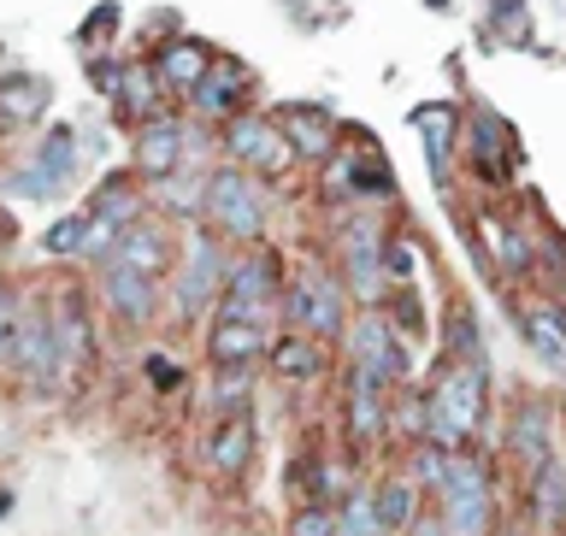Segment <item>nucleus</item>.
Instances as JSON below:
<instances>
[{"mask_svg":"<svg viewBox=\"0 0 566 536\" xmlns=\"http://www.w3.org/2000/svg\"><path fill=\"white\" fill-rule=\"evenodd\" d=\"M95 295H101V307L118 318V325H154V313H159V301H166V290H159V277H142V272H95Z\"/></svg>","mask_w":566,"mask_h":536,"instance_id":"20","label":"nucleus"},{"mask_svg":"<svg viewBox=\"0 0 566 536\" xmlns=\"http://www.w3.org/2000/svg\"><path fill=\"white\" fill-rule=\"evenodd\" d=\"M212 71V53L195 42V35H177V42H166L154 53V77H159V88H166V95H195V88H201V77Z\"/></svg>","mask_w":566,"mask_h":536,"instance_id":"26","label":"nucleus"},{"mask_svg":"<svg viewBox=\"0 0 566 536\" xmlns=\"http://www.w3.org/2000/svg\"><path fill=\"white\" fill-rule=\"evenodd\" d=\"M248 71L237 60H212V71L201 77V88L189 95V113L201 124H230L237 113H248Z\"/></svg>","mask_w":566,"mask_h":536,"instance_id":"21","label":"nucleus"},{"mask_svg":"<svg viewBox=\"0 0 566 536\" xmlns=\"http://www.w3.org/2000/svg\"><path fill=\"white\" fill-rule=\"evenodd\" d=\"M384 272H389V283H396V290H407V283L419 277V254H413V242H407V237H389Z\"/></svg>","mask_w":566,"mask_h":536,"instance_id":"42","label":"nucleus"},{"mask_svg":"<svg viewBox=\"0 0 566 536\" xmlns=\"http://www.w3.org/2000/svg\"><path fill=\"white\" fill-rule=\"evenodd\" d=\"M460 148H467L472 177L490 189H507L513 171H520V130L502 113H490V106H472L467 113V141Z\"/></svg>","mask_w":566,"mask_h":536,"instance_id":"10","label":"nucleus"},{"mask_svg":"<svg viewBox=\"0 0 566 536\" xmlns=\"http://www.w3.org/2000/svg\"><path fill=\"white\" fill-rule=\"evenodd\" d=\"M336 536H389V525L378 519V495H371V484L348 490L343 502H336Z\"/></svg>","mask_w":566,"mask_h":536,"instance_id":"35","label":"nucleus"},{"mask_svg":"<svg viewBox=\"0 0 566 536\" xmlns=\"http://www.w3.org/2000/svg\"><path fill=\"white\" fill-rule=\"evenodd\" d=\"M502 536H543V530H531V525H513V530H502Z\"/></svg>","mask_w":566,"mask_h":536,"instance_id":"46","label":"nucleus"},{"mask_svg":"<svg viewBox=\"0 0 566 536\" xmlns=\"http://www.w3.org/2000/svg\"><path fill=\"white\" fill-rule=\"evenodd\" d=\"M460 124H467V113H460L454 101L413 106V130L424 136V166H431V183H437L442 201L454 195V141H460Z\"/></svg>","mask_w":566,"mask_h":536,"instance_id":"17","label":"nucleus"},{"mask_svg":"<svg viewBox=\"0 0 566 536\" xmlns=\"http://www.w3.org/2000/svg\"><path fill=\"white\" fill-rule=\"evenodd\" d=\"M277 336L260 325H242V318H207V360L212 366H260L272 354Z\"/></svg>","mask_w":566,"mask_h":536,"instance_id":"23","label":"nucleus"},{"mask_svg":"<svg viewBox=\"0 0 566 536\" xmlns=\"http://www.w3.org/2000/svg\"><path fill=\"white\" fill-rule=\"evenodd\" d=\"M283 290H290V265H283V254L272 242L237 248L212 318H242V325H260V330L283 336Z\"/></svg>","mask_w":566,"mask_h":536,"instance_id":"2","label":"nucleus"},{"mask_svg":"<svg viewBox=\"0 0 566 536\" xmlns=\"http://www.w3.org/2000/svg\"><path fill=\"white\" fill-rule=\"evenodd\" d=\"M201 224L212 230V237H224L230 248H254V242H265L272 207H265L260 177H248V171H237V166H212Z\"/></svg>","mask_w":566,"mask_h":536,"instance_id":"5","label":"nucleus"},{"mask_svg":"<svg viewBox=\"0 0 566 536\" xmlns=\"http://www.w3.org/2000/svg\"><path fill=\"white\" fill-rule=\"evenodd\" d=\"M525 513H531V530L566 536V460L525 477Z\"/></svg>","mask_w":566,"mask_h":536,"instance_id":"27","label":"nucleus"},{"mask_svg":"<svg viewBox=\"0 0 566 536\" xmlns=\"http://www.w3.org/2000/svg\"><path fill=\"white\" fill-rule=\"evenodd\" d=\"M371 495H378V519L389 525V536H407V525L424 513V495L407 472H384L378 484H371Z\"/></svg>","mask_w":566,"mask_h":536,"instance_id":"31","label":"nucleus"},{"mask_svg":"<svg viewBox=\"0 0 566 536\" xmlns=\"http://www.w3.org/2000/svg\"><path fill=\"white\" fill-rule=\"evenodd\" d=\"M18 318H24V301L12 295V283H0V371H12L18 360Z\"/></svg>","mask_w":566,"mask_h":536,"instance_id":"40","label":"nucleus"},{"mask_svg":"<svg viewBox=\"0 0 566 536\" xmlns=\"http://www.w3.org/2000/svg\"><path fill=\"white\" fill-rule=\"evenodd\" d=\"M478 230H484V254H490V265L502 277H513V283H531L537 277V237H531V230L520 224V219H502V212L495 207H478Z\"/></svg>","mask_w":566,"mask_h":536,"instance_id":"18","label":"nucleus"},{"mask_svg":"<svg viewBox=\"0 0 566 536\" xmlns=\"http://www.w3.org/2000/svg\"><path fill=\"white\" fill-rule=\"evenodd\" d=\"M424 7H449V0H424Z\"/></svg>","mask_w":566,"mask_h":536,"instance_id":"47","label":"nucleus"},{"mask_svg":"<svg viewBox=\"0 0 566 536\" xmlns=\"http://www.w3.org/2000/svg\"><path fill=\"white\" fill-rule=\"evenodd\" d=\"M343 366H360L384 383H413V343H401V330L384 313H354V325L343 336Z\"/></svg>","mask_w":566,"mask_h":536,"instance_id":"9","label":"nucleus"},{"mask_svg":"<svg viewBox=\"0 0 566 536\" xmlns=\"http://www.w3.org/2000/svg\"><path fill=\"white\" fill-rule=\"evenodd\" d=\"M48 313H53V330H60V354H65V371L71 366H83L88 354H95V336H88V301L77 290H60L48 301Z\"/></svg>","mask_w":566,"mask_h":536,"instance_id":"30","label":"nucleus"},{"mask_svg":"<svg viewBox=\"0 0 566 536\" xmlns=\"http://www.w3.org/2000/svg\"><path fill=\"white\" fill-rule=\"evenodd\" d=\"M12 371L30 389H48L53 378H65V354H60V330H53L48 301H24V318H18V360Z\"/></svg>","mask_w":566,"mask_h":536,"instance_id":"15","label":"nucleus"},{"mask_svg":"<svg viewBox=\"0 0 566 536\" xmlns=\"http://www.w3.org/2000/svg\"><path fill=\"white\" fill-rule=\"evenodd\" d=\"M272 118L283 124L295 159H318V166H331V159H336V130H343V124H336L331 101H283Z\"/></svg>","mask_w":566,"mask_h":536,"instance_id":"19","label":"nucleus"},{"mask_svg":"<svg viewBox=\"0 0 566 536\" xmlns=\"http://www.w3.org/2000/svg\"><path fill=\"white\" fill-rule=\"evenodd\" d=\"M83 212L101 219V224H113V230H130L136 219H148V189H142L136 171H113V177L95 183V195H88Z\"/></svg>","mask_w":566,"mask_h":536,"instance_id":"24","label":"nucleus"},{"mask_svg":"<svg viewBox=\"0 0 566 536\" xmlns=\"http://www.w3.org/2000/svg\"><path fill=\"white\" fill-rule=\"evenodd\" d=\"M7 513H12V490H0V519H7Z\"/></svg>","mask_w":566,"mask_h":536,"instance_id":"45","label":"nucleus"},{"mask_svg":"<svg viewBox=\"0 0 566 536\" xmlns=\"http://www.w3.org/2000/svg\"><path fill=\"white\" fill-rule=\"evenodd\" d=\"M230 254H237V248L224 237H212L207 224H195L189 260L171 283V313L177 318H212V307H219V295H224V277H230Z\"/></svg>","mask_w":566,"mask_h":536,"instance_id":"7","label":"nucleus"},{"mask_svg":"<svg viewBox=\"0 0 566 536\" xmlns=\"http://www.w3.org/2000/svg\"><path fill=\"white\" fill-rule=\"evenodd\" d=\"M507 454L513 466H520L525 477L555 466L560 460V437H555V407H548L543 396H520L507 407Z\"/></svg>","mask_w":566,"mask_h":536,"instance_id":"13","label":"nucleus"},{"mask_svg":"<svg viewBox=\"0 0 566 536\" xmlns=\"http://www.w3.org/2000/svg\"><path fill=\"white\" fill-rule=\"evenodd\" d=\"M336 396H343V437L354 454H371L389 442V407H396V383L371 378L360 366H343L336 378Z\"/></svg>","mask_w":566,"mask_h":536,"instance_id":"8","label":"nucleus"},{"mask_svg":"<svg viewBox=\"0 0 566 536\" xmlns=\"http://www.w3.org/2000/svg\"><path fill=\"white\" fill-rule=\"evenodd\" d=\"M83 248H88V212H65V219H53L42 230L48 260H83Z\"/></svg>","mask_w":566,"mask_h":536,"instance_id":"38","label":"nucleus"},{"mask_svg":"<svg viewBox=\"0 0 566 536\" xmlns=\"http://www.w3.org/2000/svg\"><path fill=\"white\" fill-rule=\"evenodd\" d=\"M431 513L449 536H495V519H502V502H495V472L490 460L467 449L449 460V477H442V490L431 495Z\"/></svg>","mask_w":566,"mask_h":536,"instance_id":"4","label":"nucleus"},{"mask_svg":"<svg viewBox=\"0 0 566 536\" xmlns=\"http://www.w3.org/2000/svg\"><path fill=\"white\" fill-rule=\"evenodd\" d=\"M53 101V83L35 77V71H12L0 77V130H18V124H35Z\"/></svg>","mask_w":566,"mask_h":536,"instance_id":"29","label":"nucleus"},{"mask_svg":"<svg viewBox=\"0 0 566 536\" xmlns=\"http://www.w3.org/2000/svg\"><path fill=\"white\" fill-rule=\"evenodd\" d=\"M449 460H454V454H442L437 442H419V449H407V466H401V472L419 484V495H437L442 477H449Z\"/></svg>","mask_w":566,"mask_h":536,"instance_id":"39","label":"nucleus"},{"mask_svg":"<svg viewBox=\"0 0 566 536\" xmlns=\"http://www.w3.org/2000/svg\"><path fill=\"white\" fill-rule=\"evenodd\" d=\"M384 318L401 330V343H431V318H424V301H419V283H407L384 301Z\"/></svg>","mask_w":566,"mask_h":536,"instance_id":"37","label":"nucleus"},{"mask_svg":"<svg viewBox=\"0 0 566 536\" xmlns=\"http://www.w3.org/2000/svg\"><path fill=\"white\" fill-rule=\"evenodd\" d=\"M389 437H401L407 449H419L431 437V401H424V383H401L396 407H389Z\"/></svg>","mask_w":566,"mask_h":536,"instance_id":"33","label":"nucleus"},{"mask_svg":"<svg viewBox=\"0 0 566 536\" xmlns=\"http://www.w3.org/2000/svg\"><path fill=\"white\" fill-rule=\"evenodd\" d=\"M442 360H454V366H490L484 325H478V307H472L467 295H454L449 313H442Z\"/></svg>","mask_w":566,"mask_h":536,"instance_id":"28","label":"nucleus"},{"mask_svg":"<svg viewBox=\"0 0 566 536\" xmlns=\"http://www.w3.org/2000/svg\"><path fill=\"white\" fill-rule=\"evenodd\" d=\"M283 536H336V507H325V502H301L290 519H283Z\"/></svg>","mask_w":566,"mask_h":536,"instance_id":"41","label":"nucleus"},{"mask_svg":"<svg viewBox=\"0 0 566 536\" xmlns=\"http://www.w3.org/2000/svg\"><path fill=\"white\" fill-rule=\"evenodd\" d=\"M424 401H431V437L442 454H467L478 449L490 424V366H454L437 354V378L424 383Z\"/></svg>","mask_w":566,"mask_h":536,"instance_id":"1","label":"nucleus"},{"mask_svg":"<svg viewBox=\"0 0 566 536\" xmlns=\"http://www.w3.org/2000/svg\"><path fill=\"white\" fill-rule=\"evenodd\" d=\"M189 141H201V130H195L189 118H177V113H154L148 124H136V141H130V171L142 177V183H166V177L184 171Z\"/></svg>","mask_w":566,"mask_h":536,"instance_id":"11","label":"nucleus"},{"mask_svg":"<svg viewBox=\"0 0 566 536\" xmlns=\"http://www.w3.org/2000/svg\"><path fill=\"white\" fill-rule=\"evenodd\" d=\"M207 177H212V171H195V177L177 171V177H166V183L154 189V201L166 207L171 219H195V224H201V207H207Z\"/></svg>","mask_w":566,"mask_h":536,"instance_id":"36","label":"nucleus"},{"mask_svg":"<svg viewBox=\"0 0 566 536\" xmlns=\"http://www.w3.org/2000/svg\"><path fill=\"white\" fill-rule=\"evenodd\" d=\"M142 371H148V383L159 389V396H171V389L189 378V371L177 366V360H166V354H142Z\"/></svg>","mask_w":566,"mask_h":536,"instance_id":"43","label":"nucleus"},{"mask_svg":"<svg viewBox=\"0 0 566 536\" xmlns=\"http://www.w3.org/2000/svg\"><path fill=\"white\" fill-rule=\"evenodd\" d=\"M118 113L124 118H136V124H148L159 113V77H154V65H124V83H118Z\"/></svg>","mask_w":566,"mask_h":536,"instance_id":"34","label":"nucleus"},{"mask_svg":"<svg viewBox=\"0 0 566 536\" xmlns=\"http://www.w3.org/2000/svg\"><path fill=\"white\" fill-rule=\"evenodd\" d=\"M354 325V301L343 290V272H331L325 260H307L290 272V290H283V330L313 336L325 348H343V336Z\"/></svg>","mask_w":566,"mask_h":536,"instance_id":"3","label":"nucleus"},{"mask_svg":"<svg viewBox=\"0 0 566 536\" xmlns=\"http://www.w3.org/2000/svg\"><path fill=\"white\" fill-rule=\"evenodd\" d=\"M219 166H237L248 177H260V183H283L301 159L272 113H237L219 130Z\"/></svg>","mask_w":566,"mask_h":536,"instance_id":"6","label":"nucleus"},{"mask_svg":"<svg viewBox=\"0 0 566 536\" xmlns=\"http://www.w3.org/2000/svg\"><path fill=\"white\" fill-rule=\"evenodd\" d=\"M254 378H260V366H212V383H207L212 419L248 413V401H254Z\"/></svg>","mask_w":566,"mask_h":536,"instance_id":"32","label":"nucleus"},{"mask_svg":"<svg viewBox=\"0 0 566 536\" xmlns=\"http://www.w3.org/2000/svg\"><path fill=\"white\" fill-rule=\"evenodd\" d=\"M407 536H449V525H442V519H437V513H431V507H424V513H419V519H413V525H407Z\"/></svg>","mask_w":566,"mask_h":536,"instance_id":"44","label":"nucleus"},{"mask_svg":"<svg viewBox=\"0 0 566 536\" xmlns=\"http://www.w3.org/2000/svg\"><path fill=\"white\" fill-rule=\"evenodd\" d=\"M265 360H272V378H277V383H290V389L325 383V378H331V366H336L325 343H313V336H295V330H283Z\"/></svg>","mask_w":566,"mask_h":536,"instance_id":"22","label":"nucleus"},{"mask_svg":"<svg viewBox=\"0 0 566 536\" xmlns=\"http://www.w3.org/2000/svg\"><path fill=\"white\" fill-rule=\"evenodd\" d=\"M248 466H254V419H248V413L212 419V431H207V472L212 477H242Z\"/></svg>","mask_w":566,"mask_h":536,"instance_id":"25","label":"nucleus"},{"mask_svg":"<svg viewBox=\"0 0 566 536\" xmlns=\"http://www.w3.org/2000/svg\"><path fill=\"white\" fill-rule=\"evenodd\" d=\"M513 325H520V343L531 348L548 378L566 383V301L560 295H520L513 301Z\"/></svg>","mask_w":566,"mask_h":536,"instance_id":"12","label":"nucleus"},{"mask_svg":"<svg viewBox=\"0 0 566 536\" xmlns=\"http://www.w3.org/2000/svg\"><path fill=\"white\" fill-rule=\"evenodd\" d=\"M325 195H336L348 207H384V201H396V171L384 166V154L348 148L325 166Z\"/></svg>","mask_w":566,"mask_h":536,"instance_id":"14","label":"nucleus"},{"mask_svg":"<svg viewBox=\"0 0 566 536\" xmlns=\"http://www.w3.org/2000/svg\"><path fill=\"white\" fill-rule=\"evenodd\" d=\"M177 260V237L166 219H136L130 230H118L113 254L101 260V272H142V277H166Z\"/></svg>","mask_w":566,"mask_h":536,"instance_id":"16","label":"nucleus"}]
</instances>
